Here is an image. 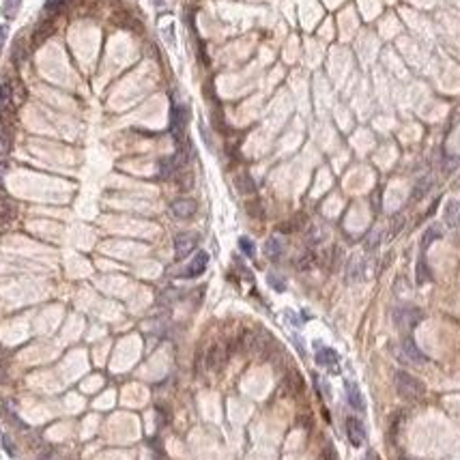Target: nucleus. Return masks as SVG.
Returning <instances> with one entry per match:
<instances>
[{
  "instance_id": "7ed1b4c3",
  "label": "nucleus",
  "mask_w": 460,
  "mask_h": 460,
  "mask_svg": "<svg viewBox=\"0 0 460 460\" xmlns=\"http://www.w3.org/2000/svg\"><path fill=\"white\" fill-rule=\"evenodd\" d=\"M196 245H198V235L196 233H181V235H176V239H174L176 258L189 256V254L196 250Z\"/></svg>"
},
{
  "instance_id": "393cba45",
  "label": "nucleus",
  "mask_w": 460,
  "mask_h": 460,
  "mask_svg": "<svg viewBox=\"0 0 460 460\" xmlns=\"http://www.w3.org/2000/svg\"><path fill=\"white\" fill-rule=\"evenodd\" d=\"M65 7V0H45V13H58Z\"/></svg>"
},
{
  "instance_id": "6ab92c4d",
  "label": "nucleus",
  "mask_w": 460,
  "mask_h": 460,
  "mask_svg": "<svg viewBox=\"0 0 460 460\" xmlns=\"http://www.w3.org/2000/svg\"><path fill=\"white\" fill-rule=\"evenodd\" d=\"M439 237H441V228H439V226H430V228L426 230V235H423V239H421V247L426 250V247L432 243V241H434V239H439Z\"/></svg>"
},
{
  "instance_id": "a211bd4d",
  "label": "nucleus",
  "mask_w": 460,
  "mask_h": 460,
  "mask_svg": "<svg viewBox=\"0 0 460 460\" xmlns=\"http://www.w3.org/2000/svg\"><path fill=\"white\" fill-rule=\"evenodd\" d=\"M13 86V95H11V103H13V108H17L24 99H26V89H24L22 82H13L11 84Z\"/></svg>"
},
{
  "instance_id": "cd10ccee",
  "label": "nucleus",
  "mask_w": 460,
  "mask_h": 460,
  "mask_svg": "<svg viewBox=\"0 0 460 460\" xmlns=\"http://www.w3.org/2000/svg\"><path fill=\"white\" fill-rule=\"evenodd\" d=\"M5 37H7V28L0 26V47H3V43H5Z\"/></svg>"
},
{
  "instance_id": "aec40b11",
  "label": "nucleus",
  "mask_w": 460,
  "mask_h": 460,
  "mask_svg": "<svg viewBox=\"0 0 460 460\" xmlns=\"http://www.w3.org/2000/svg\"><path fill=\"white\" fill-rule=\"evenodd\" d=\"M239 247H241V252H243L245 256H250V258H254V254H256V245H254V241L247 239V237H241V239H239Z\"/></svg>"
},
{
  "instance_id": "423d86ee",
  "label": "nucleus",
  "mask_w": 460,
  "mask_h": 460,
  "mask_svg": "<svg viewBox=\"0 0 460 460\" xmlns=\"http://www.w3.org/2000/svg\"><path fill=\"white\" fill-rule=\"evenodd\" d=\"M346 434H348L350 445H355V447H359L361 443L366 441V428H364V423H361L359 419H355V417H348L346 419Z\"/></svg>"
},
{
  "instance_id": "f3484780",
  "label": "nucleus",
  "mask_w": 460,
  "mask_h": 460,
  "mask_svg": "<svg viewBox=\"0 0 460 460\" xmlns=\"http://www.w3.org/2000/svg\"><path fill=\"white\" fill-rule=\"evenodd\" d=\"M20 5H22V0H3V15L7 20H13L20 11Z\"/></svg>"
},
{
  "instance_id": "4be33fe9",
  "label": "nucleus",
  "mask_w": 460,
  "mask_h": 460,
  "mask_svg": "<svg viewBox=\"0 0 460 460\" xmlns=\"http://www.w3.org/2000/svg\"><path fill=\"white\" fill-rule=\"evenodd\" d=\"M237 187H239V191L250 193V191H254V181L247 174H241V176H237Z\"/></svg>"
},
{
  "instance_id": "1a4fd4ad",
  "label": "nucleus",
  "mask_w": 460,
  "mask_h": 460,
  "mask_svg": "<svg viewBox=\"0 0 460 460\" xmlns=\"http://www.w3.org/2000/svg\"><path fill=\"white\" fill-rule=\"evenodd\" d=\"M15 215H17L15 202L11 198H7V196H0V226L11 224L15 220Z\"/></svg>"
},
{
  "instance_id": "c85d7f7f",
  "label": "nucleus",
  "mask_w": 460,
  "mask_h": 460,
  "mask_svg": "<svg viewBox=\"0 0 460 460\" xmlns=\"http://www.w3.org/2000/svg\"><path fill=\"white\" fill-rule=\"evenodd\" d=\"M5 450H7L11 456H13V447H11V443H9V439H7V437H5Z\"/></svg>"
},
{
  "instance_id": "bb28decb",
  "label": "nucleus",
  "mask_w": 460,
  "mask_h": 460,
  "mask_svg": "<svg viewBox=\"0 0 460 460\" xmlns=\"http://www.w3.org/2000/svg\"><path fill=\"white\" fill-rule=\"evenodd\" d=\"M7 170H9V168H7V164H5V162H0V185H3V181H5V174H7Z\"/></svg>"
},
{
  "instance_id": "2f4dec72",
  "label": "nucleus",
  "mask_w": 460,
  "mask_h": 460,
  "mask_svg": "<svg viewBox=\"0 0 460 460\" xmlns=\"http://www.w3.org/2000/svg\"><path fill=\"white\" fill-rule=\"evenodd\" d=\"M151 3H153L155 7H162V5H164V0H151Z\"/></svg>"
},
{
  "instance_id": "f8f14e48",
  "label": "nucleus",
  "mask_w": 460,
  "mask_h": 460,
  "mask_svg": "<svg viewBox=\"0 0 460 460\" xmlns=\"http://www.w3.org/2000/svg\"><path fill=\"white\" fill-rule=\"evenodd\" d=\"M224 364H226V353H224V348H222V346H213V348L209 350V355H207V368L213 370V372H217V370H222V368H224Z\"/></svg>"
},
{
  "instance_id": "f03ea898",
  "label": "nucleus",
  "mask_w": 460,
  "mask_h": 460,
  "mask_svg": "<svg viewBox=\"0 0 460 460\" xmlns=\"http://www.w3.org/2000/svg\"><path fill=\"white\" fill-rule=\"evenodd\" d=\"M187 116H189V112H187L185 105H179V103L172 105V110H170V134H172V138L176 142L183 140L185 125H187Z\"/></svg>"
},
{
  "instance_id": "4468645a",
  "label": "nucleus",
  "mask_w": 460,
  "mask_h": 460,
  "mask_svg": "<svg viewBox=\"0 0 460 460\" xmlns=\"http://www.w3.org/2000/svg\"><path fill=\"white\" fill-rule=\"evenodd\" d=\"M402 353H404V357H406V359L415 361V364H423V361H426V357L421 355V350H419V348H417V346H415L413 342H411L409 338H406V340L402 342Z\"/></svg>"
},
{
  "instance_id": "ddd939ff",
  "label": "nucleus",
  "mask_w": 460,
  "mask_h": 460,
  "mask_svg": "<svg viewBox=\"0 0 460 460\" xmlns=\"http://www.w3.org/2000/svg\"><path fill=\"white\" fill-rule=\"evenodd\" d=\"M445 224L450 228L460 226V204L456 200H450L445 204Z\"/></svg>"
},
{
  "instance_id": "5701e85b",
  "label": "nucleus",
  "mask_w": 460,
  "mask_h": 460,
  "mask_svg": "<svg viewBox=\"0 0 460 460\" xmlns=\"http://www.w3.org/2000/svg\"><path fill=\"white\" fill-rule=\"evenodd\" d=\"M267 282H269V286H273V288L277 290V293H282V290L286 288V282H284L277 273H269V275H267Z\"/></svg>"
},
{
  "instance_id": "39448f33",
  "label": "nucleus",
  "mask_w": 460,
  "mask_h": 460,
  "mask_svg": "<svg viewBox=\"0 0 460 460\" xmlns=\"http://www.w3.org/2000/svg\"><path fill=\"white\" fill-rule=\"evenodd\" d=\"M419 319H421V312L415 308H396L394 310V321L398 327H404V325L413 327L419 323Z\"/></svg>"
},
{
  "instance_id": "412c9836",
  "label": "nucleus",
  "mask_w": 460,
  "mask_h": 460,
  "mask_svg": "<svg viewBox=\"0 0 460 460\" xmlns=\"http://www.w3.org/2000/svg\"><path fill=\"white\" fill-rule=\"evenodd\" d=\"M11 151V131L0 129V155H7Z\"/></svg>"
},
{
  "instance_id": "0eeeda50",
  "label": "nucleus",
  "mask_w": 460,
  "mask_h": 460,
  "mask_svg": "<svg viewBox=\"0 0 460 460\" xmlns=\"http://www.w3.org/2000/svg\"><path fill=\"white\" fill-rule=\"evenodd\" d=\"M207 264H209V254L207 252H198L196 256L189 260L187 267H185L183 277H198V275H202L204 269H207Z\"/></svg>"
},
{
  "instance_id": "9d476101",
  "label": "nucleus",
  "mask_w": 460,
  "mask_h": 460,
  "mask_svg": "<svg viewBox=\"0 0 460 460\" xmlns=\"http://www.w3.org/2000/svg\"><path fill=\"white\" fill-rule=\"evenodd\" d=\"M52 30H54V17L41 20V22L37 24V28H34V32H32V45H34V47L41 45V43L52 34Z\"/></svg>"
},
{
  "instance_id": "6e6552de",
  "label": "nucleus",
  "mask_w": 460,
  "mask_h": 460,
  "mask_svg": "<svg viewBox=\"0 0 460 460\" xmlns=\"http://www.w3.org/2000/svg\"><path fill=\"white\" fill-rule=\"evenodd\" d=\"M338 361H340V357H338V353H335L333 348L316 344V364L319 366H323V368H335Z\"/></svg>"
},
{
  "instance_id": "b1692460",
  "label": "nucleus",
  "mask_w": 460,
  "mask_h": 460,
  "mask_svg": "<svg viewBox=\"0 0 460 460\" xmlns=\"http://www.w3.org/2000/svg\"><path fill=\"white\" fill-rule=\"evenodd\" d=\"M24 58H26V47H24L22 41H15V45H13V63L20 65Z\"/></svg>"
},
{
  "instance_id": "f257e3e1",
  "label": "nucleus",
  "mask_w": 460,
  "mask_h": 460,
  "mask_svg": "<svg viewBox=\"0 0 460 460\" xmlns=\"http://www.w3.org/2000/svg\"><path fill=\"white\" fill-rule=\"evenodd\" d=\"M394 383H396V390H398V394H400V398H404V400H409V402H417L423 398V394H426L423 383L409 372H402V370L396 372Z\"/></svg>"
},
{
  "instance_id": "20e7f679",
  "label": "nucleus",
  "mask_w": 460,
  "mask_h": 460,
  "mask_svg": "<svg viewBox=\"0 0 460 460\" xmlns=\"http://www.w3.org/2000/svg\"><path fill=\"white\" fill-rule=\"evenodd\" d=\"M170 211H172L174 217H179V220H189V217L196 215L198 204H196V200H191V198H176L170 204Z\"/></svg>"
},
{
  "instance_id": "dca6fc26",
  "label": "nucleus",
  "mask_w": 460,
  "mask_h": 460,
  "mask_svg": "<svg viewBox=\"0 0 460 460\" xmlns=\"http://www.w3.org/2000/svg\"><path fill=\"white\" fill-rule=\"evenodd\" d=\"M11 95H13V86H11V82L3 80L0 82V110L7 105H13L11 103Z\"/></svg>"
},
{
  "instance_id": "9b49d317",
  "label": "nucleus",
  "mask_w": 460,
  "mask_h": 460,
  "mask_svg": "<svg viewBox=\"0 0 460 460\" xmlns=\"http://www.w3.org/2000/svg\"><path fill=\"white\" fill-rule=\"evenodd\" d=\"M346 400H348L350 406L357 409V411H361V413L366 411V400H364V396H361L359 387H357L355 383H350V381H346Z\"/></svg>"
},
{
  "instance_id": "7c9ffc66",
  "label": "nucleus",
  "mask_w": 460,
  "mask_h": 460,
  "mask_svg": "<svg viewBox=\"0 0 460 460\" xmlns=\"http://www.w3.org/2000/svg\"><path fill=\"white\" fill-rule=\"evenodd\" d=\"M366 460H379V458H377V456H374V454H372V452H368V456H366Z\"/></svg>"
},
{
  "instance_id": "a878e982",
  "label": "nucleus",
  "mask_w": 460,
  "mask_h": 460,
  "mask_svg": "<svg viewBox=\"0 0 460 460\" xmlns=\"http://www.w3.org/2000/svg\"><path fill=\"white\" fill-rule=\"evenodd\" d=\"M428 280H430V273H428L426 262L419 260V264H417V282L421 284V282H428Z\"/></svg>"
},
{
  "instance_id": "2eb2a0df",
  "label": "nucleus",
  "mask_w": 460,
  "mask_h": 460,
  "mask_svg": "<svg viewBox=\"0 0 460 460\" xmlns=\"http://www.w3.org/2000/svg\"><path fill=\"white\" fill-rule=\"evenodd\" d=\"M282 241L280 239H275V237H271L267 243H264V254H267V256L271 258V260H277L282 256Z\"/></svg>"
},
{
  "instance_id": "c756f323",
  "label": "nucleus",
  "mask_w": 460,
  "mask_h": 460,
  "mask_svg": "<svg viewBox=\"0 0 460 460\" xmlns=\"http://www.w3.org/2000/svg\"><path fill=\"white\" fill-rule=\"evenodd\" d=\"M5 381H7V372H5L3 368H0V383H5Z\"/></svg>"
}]
</instances>
